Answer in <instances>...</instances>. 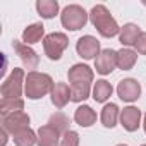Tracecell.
I'll return each instance as SVG.
<instances>
[{
  "instance_id": "7",
  "label": "cell",
  "mask_w": 146,
  "mask_h": 146,
  "mask_svg": "<svg viewBox=\"0 0 146 146\" xmlns=\"http://www.w3.org/2000/svg\"><path fill=\"white\" fill-rule=\"evenodd\" d=\"M28 127H29V115L23 110L2 117V129H5L12 136H16L17 132H21Z\"/></svg>"
},
{
  "instance_id": "22",
  "label": "cell",
  "mask_w": 146,
  "mask_h": 146,
  "mask_svg": "<svg viewBox=\"0 0 146 146\" xmlns=\"http://www.w3.org/2000/svg\"><path fill=\"white\" fill-rule=\"evenodd\" d=\"M23 108H24L23 98H2V102H0V115L2 117L14 112H21Z\"/></svg>"
},
{
  "instance_id": "21",
  "label": "cell",
  "mask_w": 146,
  "mask_h": 146,
  "mask_svg": "<svg viewBox=\"0 0 146 146\" xmlns=\"http://www.w3.org/2000/svg\"><path fill=\"white\" fill-rule=\"evenodd\" d=\"M36 11L41 17L52 19L58 14V2L57 0H38L36 2Z\"/></svg>"
},
{
  "instance_id": "16",
  "label": "cell",
  "mask_w": 146,
  "mask_h": 146,
  "mask_svg": "<svg viewBox=\"0 0 146 146\" xmlns=\"http://www.w3.org/2000/svg\"><path fill=\"white\" fill-rule=\"evenodd\" d=\"M58 136L52 125H41L38 129V146H58Z\"/></svg>"
},
{
  "instance_id": "27",
  "label": "cell",
  "mask_w": 146,
  "mask_h": 146,
  "mask_svg": "<svg viewBox=\"0 0 146 146\" xmlns=\"http://www.w3.org/2000/svg\"><path fill=\"white\" fill-rule=\"evenodd\" d=\"M7 131L5 129H2V132H0V137H2V139H0V146H5V143H7Z\"/></svg>"
},
{
  "instance_id": "3",
  "label": "cell",
  "mask_w": 146,
  "mask_h": 146,
  "mask_svg": "<svg viewBox=\"0 0 146 146\" xmlns=\"http://www.w3.org/2000/svg\"><path fill=\"white\" fill-rule=\"evenodd\" d=\"M90 21L93 23V26L98 29V33L105 38H112L115 35L120 33V28L117 24V21L112 17L110 11L103 5V4H98L91 9L90 12Z\"/></svg>"
},
{
  "instance_id": "11",
  "label": "cell",
  "mask_w": 146,
  "mask_h": 146,
  "mask_svg": "<svg viewBox=\"0 0 146 146\" xmlns=\"http://www.w3.org/2000/svg\"><path fill=\"white\" fill-rule=\"evenodd\" d=\"M117 95L122 102H136L141 95V86L136 79L132 78H127V79H122L117 86Z\"/></svg>"
},
{
  "instance_id": "28",
  "label": "cell",
  "mask_w": 146,
  "mask_h": 146,
  "mask_svg": "<svg viewBox=\"0 0 146 146\" xmlns=\"http://www.w3.org/2000/svg\"><path fill=\"white\" fill-rule=\"evenodd\" d=\"M143 127H144V132H146V115H144V122H143Z\"/></svg>"
},
{
  "instance_id": "17",
  "label": "cell",
  "mask_w": 146,
  "mask_h": 146,
  "mask_svg": "<svg viewBox=\"0 0 146 146\" xmlns=\"http://www.w3.org/2000/svg\"><path fill=\"white\" fill-rule=\"evenodd\" d=\"M43 35H45V26L41 23H33L23 31V43L35 45L43 38Z\"/></svg>"
},
{
  "instance_id": "4",
  "label": "cell",
  "mask_w": 146,
  "mask_h": 146,
  "mask_svg": "<svg viewBox=\"0 0 146 146\" xmlns=\"http://www.w3.org/2000/svg\"><path fill=\"white\" fill-rule=\"evenodd\" d=\"M88 17H90V14L78 4H70V5L64 7V11L60 14L62 26L69 31H78V29L84 28L88 23Z\"/></svg>"
},
{
  "instance_id": "5",
  "label": "cell",
  "mask_w": 146,
  "mask_h": 146,
  "mask_svg": "<svg viewBox=\"0 0 146 146\" xmlns=\"http://www.w3.org/2000/svg\"><path fill=\"white\" fill-rule=\"evenodd\" d=\"M24 70L23 69H14L11 72V76L2 83L0 86V93L2 98H21L23 88H24Z\"/></svg>"
},
{
  "instance_id": "30",
  "label": "cell",
  "mask_w": 146,
  "mask_h": 146,
  "mask_svg": "<svg viewBox=\"0 0 146 146\" xmlns=\"http://www.w3.org/2000/svg\"><path fill=\"white\" fill-rule=\"evenodd\" d=\"M141 146H146V144H141Z\"/></svg>"
},
{
  "instance_id": "10",
  "label": "cell",
  "mask_w": 146,
  "mask_h": 146,
  "mask_svg": "<svg viewBox=\"0 0 146 146\" xmlns=\"http://www.w3.org/2000/svg\"><path fill=\"white\" fill-rule=\"evenodd\" d=\"M12 48L16 50V53H17L19 58L23 60V64H24L26 69H31V70H33V69L38 67V64H40V57L36 55V52H35L29 45L14 40V41H12Z\"/></svg>"
},
{
  "instance_id": "20",
  "label": "cell",
  "mask_w": 146,
  "mask_h": 146,
  "mask_svg": "<svg viewBox=\"0 0 146 146\" xmlns=\"http://www.w3.org/2000/svg\"><path fill=\"white\" fill-rule=\"evenodd\" d=\"M100 119H102V124H103L105 127H110V129L115 127V125H117V120H119V107H117L115 103L105 105L103 110H102Z\"/></svg>"
},
{
  "instance_id": "29",
  "label": "cell",
  "mask_w": 146,
  "mask_h": 146,
  "mask_svg": "<svg viewBox=\"0 0 146 146\" xmlns=\"http://www.w3.org/2000/svg\"><path fill=\"white\" fill-rule=\"evenodd\" d=\"M117 146H129V144H117Z\"/></svg>"
},
{
  "instance_id": "13",
  "label": "cell",
  "mask_w": 146,
  "mask_h": 146,
  "mask_svg": "<svg viewBox=\"0 0 146 146\" xmlns=\"http://www.w3.org/2000/svg\"><path fill=\"white\" fill-rule=\"evenodd\" d=\"M141 28L134 23H127L120 28V33H119V40L124 46H129V45H134L137 41V38L141 36Z\"/></svg>"
},
{
  "instance_id": "12",
  "label": "cell",
  "mask_w": 146,
  "mask_h": 146,
  "mask_svg": "<svg viewBox=\"0 0 146 146\" xmlns=\"http://www.w3.org/2000/svg\"><path fill=\"white\" fill-rule=\"evenodd\" d=\"M120 125L129 132L137 131L141 125V110L136 107H125L120 112Z\"/></svg>"
},
{
  "instance_id": "19",
  "label": "cell",
  "mask_w": 146,
  "mask_h": 146,
  "mask_svg": "<svg viewBox=\"0 0 146 146\" xmlns=\"http://www.w3.org/2000/svg\"><path fill=\"white\" fill-rule=\"evenodd\" d=\"M112 91H113V88H112V84L108 81L98 79L95 83V86H93V100L98 102V103H103L112 96Z\"/></svg>"
},
{
  "instance_id": "18",
  "label": "cell",
  "mask_w": 146,
  "mask_h": 146,
  "mask_svg": "<svg viewBox=\"0 0 146 146\" xmlns=\"http://www.w3.org/2000/svg\"><path fill=\"white\" fill-rule=\"evenodd\" d=\"M137 60V53L131 48H122L117 52V67L122 69V70H129L134 67Z\"/></svg>"
},
{
  "instance_id": "2",
  "label": "cell",
  "mask_w": 146,
  "mask_h": 146,
  "mask_svg": "<svg viewBox=\"0 0 146 146\" xmlns=\"http://www.w3.org/2000/svg\"><path fill=\"white\" fill-rule=\"evenodd\" d=\"M53 86H55L53 79L48 74L29 70L28 76H26V81H24V93L29 100H40L46 93H52Z\"/></svg>"
},
{
  "instance_id": "25",
  "label": "cell",
  "mask_w": 146,
  "mask_h": 146,
  "mask_svg": "<svg viewBox=\"0 0 146 146\" xmlns=\"http://www.w3.org/2000/svg\"><path fill=\"white\" fill-rule=\"evenodd\" d=\"M79 144V134L76 131H67L60 141V146H78Z\"/></svg>"
},
{
  "instance_id": "15",
  "label": "cell",
  "mask_w": 146,
  "mask_h": 146,
  "mask_svg": "<svg viewBox=\"0 0 146 146\" xmlns=\"http://www.w3.org/2000/svg\"><path fill=\"white\" fill-rule=\"evenodd\" d=\"M74 120L81 127H90V125H93L96 122V112L90 105H81L74 112Z\"/></svg>"
},
{
  "instance_id": "26",
  "label": "cell",
  "mask_w": 146,
  "mask_h": 146,
  "mask_svg": "<svg viewBox=\"0 0 146 146\" xmlns=\"http://www.w3.org/2000/svg\"><path fill=\"white\" fill-rule=\"evenodd\" d=\"M134 46H136L137 53L146 55V33H141V36L137 38V41L134 43Z\"/></svg>"
},
{
  "instance_id": "6",
  "label": "cell",
  "mask_w": 146,
  "mask_h": 146,
  "mask_svg": "<svg viewBox=\"0 0 146 146\" xmlns=\"http://www.w3.org/2000/svg\"><path fill=\"white\" fill-rule=\"evenodd\" d=\"M67 46H69V38L64 33H50L43 40V48L50 60H60Z\"/></svg>"
},
{
  "instance_id": "1",
  "label": "cell",
  "mask_w": 146,
  "mask_h": 146,
  "mask_svg": "<svg viewBox=\"0 0 146 146\" xmlns=\"http://www.w3.org/2000/svg\"><path fill=\"white\" fill-rule=\"evenodd\" d=\"M69 88L72 102H84L90 96L91 83H93V69L86 64H74L69 72Z\"/></svg>"
},
{
  "instance_id": "8",
  "label": "cell",
  "mask_w": 146,
  "mask_h": 146,
  "mask_svg": "<svg viewBox=\"0 0 146 146\" xmlns=\"http://www.w3.org/2000/svg\"><path fill=\"white\" fill-rule=\"evenodd\" d=\"M76 50H78V55L90 60V58H96L100 55V41L91 36V35H84L78 40L76 43Z\"/></svg>"
},
{
  "instance_id": "24",
  "label": "cell",
  "mask_w": 146,
  "mask_h": 146,
  "mask_svg": "<svg viewBox=\"0 0 146 146\" xmlns=\"http://www.w3.org/2000/svg\"><path fill=\"white\" fill-rule=\"evenodd\" d=\"M14 143H16V146H35V144H38V132H35L33 129L28 127L14 136Z\"/></svg>"
},
{
  "instance_id": "9",
  "label": "cell",
  "mask_w": 146,
  "mask_h": 146,
  "mask_svg": "<svg viewBox=\"0 0 146 146\" xmlns=\"http://www.w3.org/2000/svg\"><path fill=\"white\" fill-rule=\"evenodd\" d=\"M117 67V52L112 48H105L100 52V55L95 58V69L98 74L107 76Z\"/></svg>"
},
{
  "instance_id": "14",
  "label": "cell",
  "mask_w": 146,
  "mask_h": 146,
  "mask_svg": "<svg viewBox=\"0 0 146 146\" xmlns=\"http://www.w3.org/2000/svg\"><path fill=\"white\" fill-rule=\"evenodd\" d=\"M70 100V88L65 83H55L52 90V103L57 108H64Z\"/></svg>"
},
{
  "instance_id": "23",
  "label": "cell",
  "mask_w": 146,
  "mask_h": 146,
  "mask_svg": "<svg viewBox=\"0 0 146 146\" xmlns=\"http://www.w3.org/2000/svg\"><path fill=\"white\" fill-rule=\"evenodd\" d=\"M69 124H70L69 117H67L65 113H62V112H55V113L50 115V119H48V125H52L58 134H65L67 131H70V129H69Z\"/></svg>"
}]
</instances>
